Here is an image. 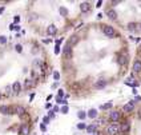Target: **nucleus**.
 Here are the masks:
<instances>
[{"label": "nucleus", "mask_w": 141, "mask_h": 135, "mask_svg": "<svg viewBox=\"0 0 141 135\" xmlns=\"http://www.w3.org/2000/svg\"><path fill=\"white\" fill-rule=\"evenodd\" d=\"M112 106H113V103H112V102H108L105 104H101V110H109Z\"/></svg>", "instance_id": "412c9836"}, {"label": "nucleus", "mask_w": 141, "mask_h": 135, "mask_svg": "<svg viewBox=\"0 0 141 135\" xmlns=\"http://www.w3.org/2000/svg\"><path fill=\"white\" fill-rule=\"evenodd\" d=\"M77 116H79V118H80V119H85V116H87V114H85L84 111H80V112H79V114H77Z\"/></svg>", "instance_id": "393cba45"}, {"label": "nucleus", "mask_w": 141, "mask_h": 135, "mask_svg": "<svg viewBox=\"0 0 141 135\" xmlns=\"http://www.w3.org/2000/svg\"><path fill=\"white\" fill-rule=\"evenodd\" d=\"M77 128H79V130H84V128H87V126H85V123H79Z\"/></svg>", "instance_id": "bb28decb"}, {"label": "nucleus", "mask_w": 141, "mask_h": 135, "mask_svg": "<svg viewBox=\"0 0 141 135\" xmlns=\"http://www.w3.org/2000/svg\"><path fill=\"white\" fill-rule=\"evenodd\" d=\"M118 3H121L120 0H116V1H112V4H113V5H116V4H118Z\"/></svg>", "instance_id": "f704fd0d"}, {"label": "nucleus", "mask_w": 141, "mask_h": 135, "mask_svg": "<svg viewBox=\"0 0 141 135\" xmlns=\"http://www.w3.org/2000/svg\"><path fill=\"white\" fill-rule=\"evenodd\" d=\"M120 132V126L117 123H111L107 127V134L108 135H117Z\"/></svg>", "instance_id": "f257e3e1"}, {"label": "nucleus", "mask_w": 141, "mask_h": 135, "mask_svg": "<svg viewBox=\"0 0 141 135\" xmlns=\"http://www.w3.org/2000/svg\"><path fill=\"white\" fill-rule=\"evenodd\" d=\"M63 42V39H60V40H56V47H55V54L59 55V52H60V43Z\"/></svg>", "instance_id": "6ab92c4d"}, {"label": "nucleus", "mask_w": 141, "mask_h": 135, "mask_svg": "<svg viewBox=\"0 0 141 135\" xmlns=\"http://www.w3.org/2000/svg\"><path fill=\"white\" fill-rule=\"evenodd\" d=\"M21 90V84L19 83V82H15L14 84H12V91L15 92V94H19Z\"/></svg>", "instance_id": "f3484780"}, {"label": "nucleus", "mask_w": 141, "mask_h": 135, "mask_svg": "<svg viewBox=\"0 0 141 135\" xmlns=\"http://www.w3.org/2000/svg\"><path fill=\"white\" fill-rule=\"evenodd\" d=\"M80 11L83 14H88L89 11H91V4L88 3V1H83L80 4Z\"/></svg>", "instance_id": "20e7f679"}, {"label": "nucleus", "mask_w": 141, "mask_h": 135, "mask_svg": "<svg viewBox=\"0 0 141 135\" xmlns=\"http://www.w3.org/2000/svg\"><path fill=\"white\" fill-rule=\"evenodd\" d=\"M88 131V134H91V135H94V132L97 131V125H89L87 126V128H85Z\"/></svg>", "instance_id": "f8f14e48"}, {"label": "nucleus", "mask_w": 141, "mask_h": 135, "mask_svg": "<svg viewBox=\"0 0 141 135\" xmlns=\"http://www.w3.org/2000/svg\"><path fill=\"white\" fill-rule=\"evenodd\" d=\"M105 86H107V80H104V79H99V80H96V83L93 84V87L96 88V90H100V88H104Z\"/></svg>", "instance_id": "39448f33"}, {"label": "nucleus", "mask_w": 141, "mask_h": 135, "mask_svg": "<svg viewBox=\"0 0 141 135\" xmlns=\"http://www.w3.org/2000/svg\"><path fill=\"white\" fill-rule=\"evenodd\" d=\"M12 111H14L15 114H17V115H24V112H25V108L21 107V106H16V107H15Z\"/></svg>", "instance_id": "2eb2a0df"}, {"label": "nucleus", "mask_w": 141, "mask_h": 135, "mask_svg": "<svg viewBox=\"0 0 141 135\" xmlns=\"http://www.w3.org/2000/svg\"><path fill=\"white\" fill-rule=\"evenodd\" d=\"M15 21H16V23H19V21H20V17H19V16H15Z\"/></svg>", "instance_id": "c9c22d12"}, {"label": "nucleus", "mask_w": 141, "mask_h": 135, "mask_svg": "<svg viewBox=\"0 0 141 135\" xmlns=\"http://www.w3.org/2000/svg\"><path fill=\"white\" fill-rule=\"evenodd\" d=\"M61 112H63V114H68V106H64V107L61 108Z\"/></svg>", "instance_id": "c756f323"}, {"label": "nucleus", "mask_w": 141, "mask_h": 135, "mask_svg": "<svg viewBox=\"0 0 141 135\" xmlns=\"http://www.w3.org/2000/svg\"><path fill=\"white\" fill-rule=\"evenodd\" d=\"M49 120H51V119L48 118V116H45V118H44V125H48V123H49Z\"/></svg>", "instance_id": "473e14b6"}, {"label": "nucleus", "mask_w": 141, "mask_h": 135, "mask_svg": "<svg viewBox=\"0 0 141 135\" xmlns=\"http://www.w3.org/2000/svg\"><path fill=\"white\" fill-rule=\"evenodd\" d=\"M0 112H1V114H5V115L14 114L12 108H11V107H8V106H1V107H0Z\"/></svg>", "instance_id": "9d476101"}, {"label": "nucleus", "mask_w": 141, "mask_h": 135, "mask_svg": "<svg viewBox=\"0 0 141 135\" xmlns=\"http://www.w3.org/2000/svg\"><path fill=\"white\" fill-rule=\"evenodd\" d=\"M103 32H104L105 36L108 37H113L114 35H116V31H114L113 27H111V26H104V28H103Z\"/></svg>", "instance_id": "f03ea898"}, {"label": "nucleus", "mask_w": 141, "mask_h": 135, "mask_svg": "<svg viewBox=\"0 0 141 135\" xmlns=\"http://www.w3.org/2000/svg\"><path fill=\"white\" fill-rule=\"evenodd\" d=\"M79 40H80V37L77 36V35H72V36L68 39V42H67V46L68 47H73V46H76V44L79 43Z\"/></svg>", "instance_id": "7ed1b4c3"}, {"label": "nucleus", "mask_w": 141, "mask_h": 135, "mask_svg": "<svg viewBox=\"0 0 141 135\" xmlns=\"http://www.w3.org/2000/svg\"><path fill=\"white\" fill-rule=\"evenodd\" d=\"M7 43V37L5 36H0V44H5Z\"/></svg>", "instance_id": "cd10ccee"}, {"label": "nucleus", "mask_w": 141, "mask_h": 135, "mask_svg": "<svg viewBox=\"0 0 141 135\" xmlns=\"http://www.w3.org/2000/svg\"><path fill=\"white\" fill-rule=\"evenodd\" d=\"M40 128H41V131H45V130H47V128H45V125H41Z\"/></svg>", "instance_id": "72a5a7b5"}, {"label": "nucleus", "mask_w": 141, "mask_h": 135, "mask_svg": "<svg viewBox=\"0 0 141 135\" xmlns=\"http://www.w3.org/2000/svg\"><path fill=\"white\" fill-rule=\"evenodd\" d=\"M134 110V102L131 100V102H128L127 104L124 106V112H132Z\"/></svg>", "instance_id": "6e6552de"}, {"label": "nucleus", "mask_w": 141, "mask_h": 135, "mask_svg": "<svg viewBox=\"0 0 141 135\" xmlns=\"http://www.w3.org/2000/svg\"><path fill=\"white\" fill-rule=\"evenodd\" d=\"M101 4H103V1H101V0H99V1H97V5H96V7H101Z\"/></svg>", "instance_id": "e433bc0d"}, {"label": "nucleus", "mask_w": 141, "mask_h": 135, "mask_svg": "<svg viewBox=\"0 0 141 135\" xmlns=\"http://www.w3.org/2000/svg\"><path fill=\"white\" fill-rule=\"evenodd\" d=\"M120 112L118 111H111L109 112V119H111L112 122H117L118 119H120Z\"/></svg>", "instance_id": "0eeeda50"}, {"label": "nucleus", "mask_w": 141, "mask_h": 135, "mask_svg": "<svg viewBox=\"0 0 141 135\" xmlns=\"http://www.w3.org/2000/svg\"><path fill=\"white\" fill-rule=\"evenodd\" d=\"M137 27H140L138 30H140V32H141V23H138V24H137Z\"/></svg>", "instance_id": "4c0bfd02"}, {"label": "nucleus", "mask_w": 141, "mask_h": 135, "mask_svg": "<svg viewBox=\"0 0 141 135\" xmlns=\"http://www.w3.org/2000/svg\"><path fill=\"white\" fill-rule=\"evenodd\" d=\"M24 86H25V88H31L32 86H33V82L31 80V79H27L25 83H24Z\"/></svg>", "instance_id": "b1692460"}, {"label": "nucleus", "mask_w": 141, "mask_h": 135, "mask_svg": "<svg viewBox=\"0 0 141 135\" xmlns=\"http://www.w3.org/2000/svg\"><path fill=\"white\" fill-rule=\"evenodd\" d=\"M53 79H55V80H59V79H60V74H59L57 71L53 72Z\"/></svg>", "instance_id": "a878e982"}, {"label": "nucleus", "mask_w": 141, "mask_h": 135, "mask_svg": "<svg viewBox=\"0 0 141 135\" xmlns=\"http://www.w3.org/2000/svg\"><path fill=\"white\" fill-rule=\"evenodd\" d=\"M63 56L65 57V59H70V56H72V48L65 46V47L63 48Z\"/></svg>", "instance_id": "423d86ee"}, {"label": "nucleus", "mask_w": 141, "mask_h": 135, "mask_svg": "<svg viewBox=\"0 0 141 135\" xmlns=\"http://www.w3.org/2000/svg\"><path fill=\"white\" fill-rule=\"evenodd\" d=\"M19 134H20V135H28V134H29V126H28V125H23L20 127V130H19Z\"/></svg>", "instance_id": "9b49d317"}, {"label": "nucleus", "mask_w": 141, "mask_h": 135, "mask_svg": "<svg viewBox=\"0 0 141 135\" xmlns=\"http://www.w3.org/2000/svg\"><path fill=\"white\" fill-rule=\"evenodd\" d=\"M127 60H128V59H127V56H124V55H121V56H118V64H121V66H122V64H125V63H127Z\"/></svg>", "instance_id": "aec40b11"}, {"label": "nucleus", "mask_w": 141, "mask_h": 135, "mask_svg": "<svg viewBox=\"0 0 141 135\" xmlns=\"http://www.w3.org/2000/svg\"><path fill=\"white\" fill-rule=\"evenodd\" d=\"M47 34L49 35V36H53V35L57 34V27L56 26H53V24H51L49 27L47 28Z\"/></svg>", "instance_id": "1a4fd4ad"}, {"label": "nucleus", "mask_w": 141, "mask_h": 135, "mask_svg": "<svg viewBox=\"0 0 141 135\" xmlns=\"http://www.w3.org/2000/svg\"><path fill=\"white\" fill-rule=\"evenodd\" d=\"M87 116L88 118H91V119H94L96 116H97V110H96V108H91V110L88 111Z\"/></svg>", "instance_id": "a211bd4d"}, {"label": "nucleus", "mask_w": 141, "mask_h": 135, "mask_svg": "<svg viewBox=\"0 0 141 135\" xmlns=\"http://www.w3.org/2000/svg\"><path fill=\"white\" fill-rule=\"evenodd\" d=\"M61 96H64V91H63V90H59V94H57V98H60V99H61Z\"/></svg>", "instance_id": "7c9ffc66"}, {"label": "nucleus", "mask_w": 141, "mask_h": 135, "mask_svg": "<svg viewBox=\"0 0 141 135\" xmlns=\"http://www.w3.org/2000/svg\"><path fill=\"white\" fill-rule=\"evenodd\" d=\"M138 118L141 119V110H140V112H138Z\"/></svg>", "instance_id": "58836bf2"}, {"label": "nucleus", "mask_w": 141, "mask_h": 135, "mask_svg": "<svg viewBox=\"0 0 141 135\" xmlns=\"http://www.w3.org/2000/svg\"><path fill=\"white\" fill-rule=\"evenodd\" d=\"M59 12H60L61 16H67V15H68V10H67V8H64V7L59 8Z\"/></svg>", "instance_id": "4be33fe9"}, {"label": "nucleus", "mask_w": 141, "mask_h": 135, "mask_svg": "<svg viewBox=\"0 0 141 135\" xmlns=\"http://www.w3.org/2000/svg\"><path fill=\"white\" fill-rule=\"evenodd\" d=\"M129 130H131V123L129 122H125V123H122L120 126V131H122V132H128Z\"/></svg>", "instance_id": "ddd939ff"}, {"label": "nucleus", "mask_w": 141, "mask_h": 135, "mask_svg": "<svg viewBox=\"0 0 141 135\" xmlns=\"http://www.w3.org/2000/svg\"><path fill=\"white\" fill-rule=\"evenodd\" d=\"M133 72H141V60H134V63H133Z\"/></svg>", "instance_id": "4468645a"}, {"label": "nucleus", "mask_w": 141, "mask_h": 135, "mask_svg": "<svg viewBox=\"0 0 141 135\" xmlns=\"http://www.w3.org/2000/svg\"><path fill=\"white\" fill-rule=\"evenodd\" d=\"M128 30H129V31L137 30V24H136V23H129V24H128Z\"/></svg>", "instance_id": "5701e85b"}, {"label": "nucleus", "mask_w": 141, "mask_h": 135, "mask_svg": "<svg viewBox=\"0 0 141 135\" xmlns=\"http://www.w3.org/2000/svg\"><path fill=\"white\" fill-rule=\"evenodd\" d=\"M11 30H15V31H19V30H20V27H19V26H11Z\"/></svg>", "instance_id": "2f4dec72"}, {"label": "nucleus", "mask_w": 141, "mask_h": 135, "mask_svg": "<svg viewBox=\"0 0 141 135\" xmlns=\"http://www.w3.org/2000/svg\"><path fill=\"white\" fill-rule=\"evenodd\" d=\"M3 11H4V8L1 7V8H0V14H1V12H3Z\"/></svg>", "instance_id": "ea45409f"}, {"label": "nucleus", "mask_w": 141, "mask_h": 135, "mask_svg": "<svg viewBox=\"0 0 141 135\" xmlns=\"http://www.w3.org/2000/svg\"><path fill=\"white\" fill-rule=\"evenodd\" d=\"M107 15H108L109 19H112V20H116V19H117V14H116V11L114 10H108Z\"/></svg>", "instance_id": "dca6fc26"}, {"label": "nucleus", "mask_w": 141, "mask_h": 135, "mask_svg": "<svg viewBox=\"0 0 141 135\" xmlns=\"http://www.w3.org/2000/svg\"><path fill=\"white\" fill-rule=\"evenodd\" d=\"M15 50H16L17 52H21V50H23V47H21L20 44H16V47H15Z\"/></svg>", "instance_id": "c85d7f7f"}]
</instances>
